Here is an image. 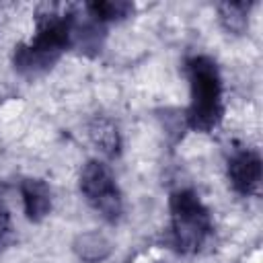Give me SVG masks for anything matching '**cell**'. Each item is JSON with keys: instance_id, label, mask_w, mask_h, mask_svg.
I'll use <instances>...</instances> for the list:
<instances>
[{"instance_id": "9c48e42d", "label": "cell", "mask_w": 263, "mask_h": 263, "mask_svg": "<svg viewBox=\"0 0 263 263\" xmlns=\"http://www.w3.org/2000/svg\"><path fill=\"white\" fill-rule=\"evenodd\" d=\"M90 136L95 140L97 146H101V150L109 156L117 154L119 150V136H117V129L113 127V123H109L107 119H97L92 125H90Z\"/></svg>"}, {"instance_id": "3957f363", "label": "cell", "mask_w": 263, "mask_h": 263, "mask_svg": "<svg viewBox=\"0 0 263 263\" xmlns=\"http://www.w3.org/2000/svg\"><path fill=\"white\" fill-rule=\"evenodd\" d=\"M171 234L179 253H197L214 232L210 210L193 189H177L168 197Z\"/></svg>"}, {"instance_id": "5b68a950", "label": "cell", "mask_w": 263, "mask_h": 263, "mask_svg": "<svg viewBox=\"0 0 263 263\" xmlns=\"http://www.w3.org/2000/svg\"><path fill=\"white\" fill-rule=\"evenodd\" d=\"M228 181L238 195H255L261 185V156L249 148L236 150L228 158Z\"/></svg>"}, {"instance_id": "ba28073f", "label": "cell", "mask_w": 263, "mask_h": 263, "mask_svg": "<svg viewBox=\"0 0 263 263\" xmlns=\"http://www.w3.org/2000/svg\"><path fill=\"white\" fill-rule=\"evenodd\" d=\"M251 6H253L251 2H224V4H220L218 12H220V21H222L224 29L234 33V35L245 33Z\"/></svg>"}, {"instance_id": "277c9868", "label": "cell", "mask_w": 263, "mask_h": 263, "mask_svg": "<svg viewBox=\"0 0 263 263\" xmlns=\"http://www.w3.org/2000/svg\"><path fill=\"white\" fill-rule=\"evenodd\" d=\"M80 191L88 205L107 222H117L123 214V197L111 168L101 160H88L80 171Z\"/></svg>"}, {"instance_id": "30bf717a", "label": "cell", "mask_w": 263, "mask_h": 263, "mask_svg": "<svg viewBox=\"0 0 263 263\" xmlns=\"http://www.w3.org/2000/svg\"><path fill=\"white\" fill-rule=\"evenodd\" d=\"M10 232V214L6 210V205L0 201V240Z\"/></svg>"}, {"instance_id": "52a82bcc", "label": "cell", "mask_w": 263, "mask_h": 263, "mask_svg": "<svg viewBox=\"0 0 263 263\" xmlns=\"http://www.w3.org/2000/svg\"><path fill=\"white\" fill-rule=\"evenodd\" d=\"M86 12L97 25H103V23H113L129 16L134 12V4L123 0H97L86 4Z\"/></svg>"}, {"instance_id": "7a4b0ae2", "label": "cell", "mask_w": 263, "mask_h": 263, "mask_svg": "<svg viewBox=\"0 0 263 263\" xmlns=\"http://www.w3.org/2000/svg\"><path fill=\"white\" fill-rule=\"evenodd\" d=\"M191 101L187 109V125L193 132H212L224 115L222 105V78L216 62L208 55H193L185 64Z\"/></svg>"}, {"instance_id": "8992f818", "label": "cell", "mask_w": 263, "mask_h": 263, "mask_svg": "<svg viewBox=\"0 0 263 263\" xmlns=\"http://www.w3.org/2000/svg\"><path fill=\"white\" fill-rule=\"evenodd\" d=\"M23 208L31 222H41L51 210V189L43 179H25L21 183Z\"/></svg>"}, {"instance_id": "6da1fadb", "label": "cell", "mask_w": 263, "mask_h": 263, "mask_svg": "<svg viewBox=\"0 0 263 263\" xmlns=\"http://www.w3.org/2000/svg\"><path fill=\"white\" fill-rule=\"evenodd\" d=\"M76 39V16L72 12H41L35 37L14 47V70L23 76L47 72Z\"/></svg>"}]
</instances>
